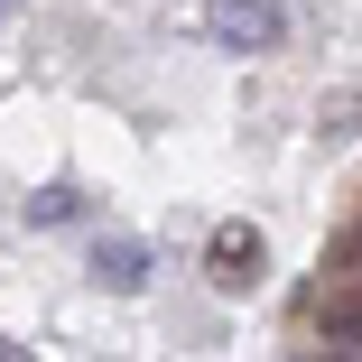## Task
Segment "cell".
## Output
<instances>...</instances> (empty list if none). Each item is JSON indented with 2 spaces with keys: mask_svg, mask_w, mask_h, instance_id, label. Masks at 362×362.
<instances>
[{
  "mask_svg": "<svg viewBox=\"0 0 362 362\" xmlns=\"http://www.w3.org/2000/svg\"><path fill=\"white\" fill-rule=\"evenodd\" d=\"M204 269H214V288H223V298H251V288L269 279V242H260L251 223H214Z\"/></svg>",
  "mask_w": 362,
  "mask_h": 362,
  "instance_id": "obj_2",
  "label": "cell"
},
{
  "mask_svg": "<svg viewBox=\"0 0 362 362\" xmlns=\"http://www.w3.org/2000/svg\"><path fill=\"white\" fill-rule=\"evenodd\" d=\"M10 10H19V0H0V19H10Z\"/></svg>",
  "mask_w": 362,
  "mask_h": 362,
  "instance_id": "obj_9",
  "label": "cell"
},
{
  "mask_svg": "<svg viewBox=\"0 0 362 362\" xmlns=\"http://www.w3.org/2000/svg\"><path fill=\"white\" fill-rule=\"evenodd\" d=\"M204 28L223 56H269L288 47V0H204Z\"/></svg>",
  "mask_w": 362,
  "mask_h": 362,
  "instance_id": "obj_1",
  "label": "cell"
},
{
  "mask_svg": "<svg viewBox=\"0 0 362 362\" xmlns=\"http://www.w3.org/2000/svg\"><path fill=\"white\" fill-rule=\"evenodd\" d=\"M0 362H28V353H10V344H0Z\"/></svg>",
  "mask_w": 362,
  "mask_h": 362,
  "instance_id": "obj_8",
  "label": "cell"
},
{
  "mask_svg": "<svg viewBox=\"0 0 362 362\" xmlns=\"http://www.w3.org/2000/svg\"><path fill=\"white\" fill-rule=\"evenodd\" d=\"M93 288H112V298H139V288H149V242L103 233V242H93Z\"/></svg>",
  "mask_w": 362,
  "mask_h": 362,
  "instance_id": "obj_3",
  "label": "cell"
},
{
  "mask_svg": "<svg viewBox=\"0 0 362 362\" xmlns=\"http://www.w3.org/2000/svg\"><path fill=\"white\" fill-rule=\"evenodd\" d=\"M325 269H334V279H362V223H344V233H334V251H325Z\"/></svg>",
  "mask_w": 362,
  "mask_h": 362,
  "instance_id": "obj_6",
  "label": "cell"
},
{
  "mask_svg": "<svg viewBox=\"0 0 362 362\" xmlns=\"http://www.w3.org/2000/svg\"><path fill=\"white\" fill-rule=\"evenodd\" d=\"M65 223H84V186H65V177H56V186L28 195V233H65Z\"/></svg>",
  "mask_w": 362,
  "mask_h": 362,
  "instance_id": "obj_5",
  "label": "cell"
},
{
  "mask_svg": "<svg viewBox=\"0 0 362 362\" xmlns=\"http://www.w3.org/2000/svg\"><path fill=\"white\" fill-rule=\"evenodd\" d=\"M316 334L325 344H362V279H334L316 298Z\"/></svg>",
  "mask_w": 362,
  "mask_h": 362,
  "instance_id": "obj_4",
  "label": "cell"
},
{
  "mask_svg": "<svg viewBox=\"0 0 362 362\" xmlns=\"http://www.w3.org/2000/svg\"><path fill=\"white\" fill-rule=\"evenodd\" d=\"M325 362H362V353H353V344H334V353H325Z\"/></svg>",
  "mask_w": 362,
  "mask_h": 362,
  "instance_id": "obj_7",
  "label": "cell"
}]
</instances>
